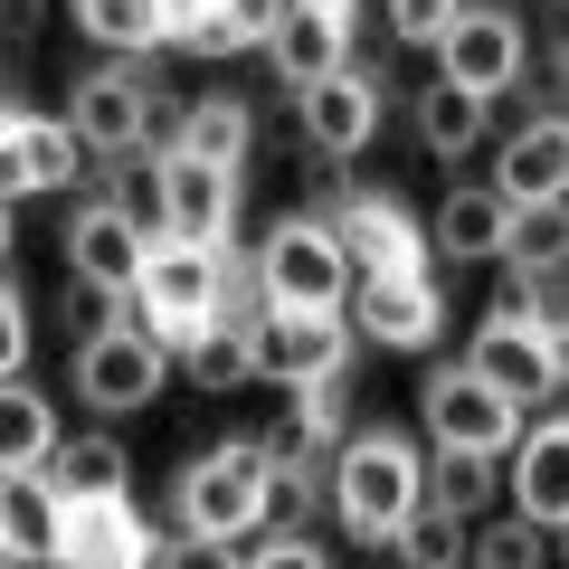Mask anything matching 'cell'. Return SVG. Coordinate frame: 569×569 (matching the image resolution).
<instances>
[{
    "instance_id": "43",
    "label": "cell",
    "mask_w": 569,
    "mask_h": 569,
    "mask_svg": "<svg viewBox=\"0 0 569 569\" xmlns=\"http://www.w3.org/2000/svg\"><path fill=\"white\" fill-rule=\"evenodd\" d=\"M295 10H323V20H351V10H361V0H295Z\"/></svg>"
},
{
    "instance_id": "21",
    "label": "cell",
    "mask_w": 569,
    "mask_h": 569,
    "mask_svg": "<svg viewBox=\"0 0 569 569\" xmlns=\"http://www.w3.org/2000/svg\"><path fill=\"white\" fill-rule=\"evenodd\" d=\"M171 152H181V162H200V171H228V181H238L247 152H257V104H238V96H200V104H181V123H171Z\"/></svg>"
},
{
    "instance_id": "22",
    "label": "cell",
    "mask_w": 569,
    "mask_h": 569,
    "mask_svg": "<svg viewBox=\"0 0 569 569\" xmlns=\"http://www.w3.org/2000/svg\"><path fill=\"white\" fill-rule=\"evenodd\" d=\"M503 228H512V209L493 200V181H456L447 200H437V228H427V247H447L456 266H503Z\"/></svg>"
},
{
    "instance_id": "40",
    "label": "cell",
    "mask_w": 569,
    "mask_h": 569,
    "mask_svg": "<svg viewBox=\"0 0 569 569\" xmlns=\"http://www.w3.org/2000/svg\"><path fill=\"white\" fill-rule=\"evenodd\" d=\"M200 20H209V0H162V48H190Z\"/></svg>"
},
{
    "instance_id": "27",
    "label": "cell",
    "mask_w": 569,
    "mask_h": 569,
    "mask_svg": "<svg viewBox=\"0 0 569 569\" xmlns=\"http://www.w3.org/2000/svg\"><path fill=\"white\" fill-rule=\"evenodd\" d=\"M503 266L512 276H569V200H531V209H512V228H503Z\"/></svg>"
},
{
    "instance_id": "20",
    "label": "cell",
    "mask_w": 569,
    "mask_h": 569,
    "mask_svg": "<svg viewBox=\"0 0 569 569\" xmlns=\"http://www.w3.org/2000/svg\"><path fill=\"white\" fill-rule=\"evenodd\" d=\"M0 550L20 569H48L67 550V493L48 475H0Z\"/></svg>"
},
{
    "instance_id": "37",
    "label": "cell",
    "mask_w": 569,
    "mask_h": 569,
    "mask_svg": "<svg viewBox=\"0 0 569 569\" xmlns=\"http://www.w3.org/2000/svg\"><path fill=\"white\" fill-rule=\"evenodd\" d=\"M29 370V295L0 276V380H20Z\"/></svg>"
},
{
    "instance_id": "5",
    "label": "cell",
    "mask_w": 569,
    "mask_h": 569,
    "mask_svg": "<svg viewBox=\"0 0 569 569\" xmlns=\"http://www.w3.org/2000/svg\"><path fill=\"white\" fill-rule=\"evenodd\" d=\"M152 104H162V86L142 77V67H86L67 86V133H77V152L133 162L142 142H152Z\"/></svg>"
},
{
    "instance_id": "16",
    "label": "cell",
    "mask_w": 569,
    "mask_h": 569,
    "mask_svg": "<svg viewBox=\"0 0 569 569\" xmlns=\"http://www.w3.org/2000/svg\"><path fill=\"white\" fill-rule=\"evenodd\" d=\"M512 512L541 531H569V418H522V437H512Z\"/></svg>"
},
{
    "instance_id": "6",
    "label": "cell",
    "mask_w": 569,
    "mask_h": 569,
    "mask_svg": "<svg viewBox=\"0 0 569 569\" xmlns=\"http://www.w3.org/2000/svg\"><path fill=\"white\" fill-rule=\"evenodd\" d=\"M418 418H427L437 447H466V456H512V437H522V408H512L493 380H475L466 361H456V370H427Z\"/></svg>"
},
{
    "instance_id": "38",
    "label": "cell",
    "mask_w": 569,
    "mask_h": 569,
    "mask_svg": "<svg viewBox=\"0 0 569 569\" xmlns=\"http://www.w3.org/2000/svg\"><path fill=\"white\" fill-rule=\"evenodd\" d=\"M284 418H305L313 437L332 447V437H342V380H313V389H295V408H284Z\"/></svg>"
},
{
    "instance_id": "26",
    "label": "cell",
    "mask_w": 569,
    "mask_h": 569,
    "mask_svg": "<svg viewBox=\"0 0 569 569\" xmlns=\"http://www.w3.org/2000/svg\"><path fill=\"white\" fill-rule=\"evenodd\" d=\"M408 114H418V142L437 162H466L475 142H485V96H466V86H447V77H427Z\"/></svg>"
},
{
    "instance_id": "28",
    "label": "cell",
    "mask_w": 569,
    "mask_h": 569,
    "mask_svg": "<svg viewBox=\"0 0 569 569\" xmlns=\"http://www.w3.org/2000/svg\"><path fill=\"white\" fill-rule=\"evenodd\" d=\"M67 20H77L96 48H114V58L162 48V0H67Z\"/></svg>"
},
{
    "instance_id": "30",
    "label": "cell",
    "mask_w": 569,
    "mask_h": 569,
    "mask_svg": "<svg viewBox=\"0 0 569 569\" xmlns=\"http://www.w3.org/2000/svg\"><path fill=\"white\" fill-rule=\"evenodd\" d=\"M181 370H190V389H209V399H228V389L257 380V361H247V332H238V323H200V332L181 342Z\"/></svg>"
},
{
    "instance_id": "15",
    "label": "cell",
    "mask_w": 569,
    "mask_h": 569,
    "mask_svg": "<svg viewBox=\"0 0 569 569\" xmlns=\"http://www.w3.org/2000/svg\"><path fill=\"white\" fill-rule=\"evenodd\" d=\"M493 200L531 209V200H569V114H531L503 133L493 152Z\"/></svg>"
},
{
    "instance_id": "45",
    "label": "cell",
    "mask_w": 569,
    "mask_h": 569,
    "mask_svg": "<svg viewBox=\"0 0 569 569\" xmlns=\"http://www.w3.org/2000/svg\"><path fill=\"white\" fill-rule=\"evenodd\" d=\"M0 569H20V560H10V550H0Z\"/></svg>"
},
{
    "instance_id": "36",
    "label": "cell",
    "mask_w": 569,
    "mask_h": 569,
    "mask_svg": "<svg viewBox=\"0 0 569 569\" xmlns=\"http://www.w3.org/2000/svg\"><path fill=\"white\" fill-rule=\"evenodd\" d=\"M456 10H466V0H389V29H399L408 48H437Z\"/></svg>"
},
{
    "instance_id": "35",
    "label": "cell",
    "mask_w": 569,
    "mask_h": 569,
    "mask_svg": "<svg viewBox=\"0 0 569 569\" xmlns=\"http://www.w3.org/2000/svg\"><path fill=\"white\" fill-rule=\"evenodd\" d=\"M209 10L228 20V39H238V48H266V39L284 29V10H295V0H209Z\"/></svg>"
},
{
    "instance_id": "44",
    "label": "cell",
    "mask_w": 569,
    "mask_h": 569,
    "mask_svg": "<svg viewBox=\"0 0 569 569\" xmlns=\"http://www.w3.org/2000/svg\"><path fill=\"white\" fill-rule=\"evenodd\" d=\"M560 114H569V58H560Z\"/></svg>"
},
{
    "instance_id": "3",
    "label": "cell",
    "mask_w": 569,
    "mask_h": 569,
    "mask_svg": "<svg viewBox=\"0 0 569 569\" xmlns=\"http://www.w3.org/2000/svg\"><path fill=\"white\" fill-rule=\"evenodd\" d=\"M266 485H276L266 447H257V437H228V447H209V456H190V466H181L171 512H181V531L247 541V531H266Z\"/></svg>"
},
{
    "instance_id": "11",
    "label": "cell",
    "mask_w": 569,
    "mask_h": 569,
    "mask_svg": "<svg viewBox=\"0 0 569 569\" xmlns=\"http://www.w3.org/2000/svg\"><path fill=\"white\" fill-rule=\"evenodd\" d=\"M351 342H380V351H427L437 342V323H447V295H437V276L427 266H408V276H361L342 305Z\"/></svg>"
},
{
    "instance_id": "33",
    "label": "cell",
    "mask_w": 569,
    "mask_h": 569,
    "mask_svg": "<svg viewBox=\"0 0 569 569\" xmlns=\"http://www.w3.org/2000/svg\"><path fill=\"white\" fill-rule=\"evenodd\" d=\"M133 323V295H104V284H67V332L77 342H104V332Z\"/></svg>"
},
{
    "instance_id": "17",
    "label": "cell",
    "mask_w": 569,
    "mask_h": 569,
    "mask_svg": "<svg viewBox=\"0 0 569 569\" xmlns=\"http://www.w3.org/2000/svg\"><path fill=\"white\" fill-rule=\"evenodd\" d=\"M67 181H77V133H67V114H0V200L67 190Z\"/></svg>"
},
{
    "instance_id": "25",
    "label": "cell",
    "mask_w": 569,
    "mask_h": 569,
    "mask_svg": "<svg viewBox=\"0 0 569 569\" xmlns=\"http://www.w3.org/2000/svg\"><path fill=\"white\" fill-rule=\"evenodd\" d=\"M48 456H58V408H48V389L0 380V475H48Z\"/></svg>"
},
{
    "instance_id": "14",
    "label": "cell",
    "mask_w": 569,
    "mask_h": 569,
    "mask_svg": "<svg viewBox=\"0 0 569 569\" xmlns=\"http://www.w3.org/2000/svg\"><path fill=\"white\" fill-rule=\"evenodd\" d=\"M323 219H332V238L351 247V266H361V276H408V266H427V228L408 219L389 190H342Z\"/></svg>"
},
{
    "instance_id": "23",
    "label": "cell",
    "mask_w": 569,
    "mask_h": 569,
    "mask_svg": "<svg viewBox=\"0 0 569 569\" xmlns=\"http://www.w3.org/2000/svg\"><path fill=\"white\" fill-rule=\"evenodd\" d=\"M48 485L67 503H133V456H123V437H58Z\"/></svg>"
},
{
    "instance_id": "46",
    "label": "cell",
    "mask_w": 569,
    "mask_h": 569,
    "mask_svg": "<svg viewBox=\"0 0 569 569\" xmlns=\"http://www.w3.org/2000/svg\"><path fill=\"white\" fill-rule=\"evenodd\" d=\"M48 569H77V560H48Z\"/></svg>"
},
{
    "instance_id": "39",
    "label": "cell",
    "mask_w": 569,
    "mask_h": 569,
    "mask_svg": "<svg viewBox=\"0 0 569 569\" xmlns=\"http://www.w3.org/2000/svg\"><path fill=\"white\" fill-rule=\"evenodd\" d=\"M247 569H332V560L313 550V531H276V541L247 550Z\"/></svg>"
},
{
    "instance_id": "12",
    "label": "cell",
    "mask_w": 569,
    "mask_h": 569,
    "mask_svg": "<svg viewBox=\"0 0 569 569\" xmlns=\"http://www.w3.org/2000/svg\"><path fill=\"white\" fill-rule=\"evenodd\" d=\"M67 284H104V295H133L142 284V257H152V228L133 219L123 200H86L67 219Z\"/></svg>"
},
{
    "instance_id": "34",
    "label": "cell",
    "mask_w": 569,
    "mask_h": 569,
    "mask_svg": "<svg viewBox=\"0 0 569 569\" xmlns=\"http://www.w3.org/2000/svg\"><path fill=\"white\" fill-rule=\"evenodd\" d=\"M152 569H247V541H209V531H171Z\"/></svg>"
},
{
    "instance_id": "42",
    "label": "cell",
    "mask_w": 569,
    "mask_h": 569,
    "mask_svg": "<svg viewBox=\"0 0 569 569\" xmlns=\"http://www.w3.org/2000/svg\"><path fill=\"white\" fill-rule=\"evenodd\" d=\"M10 247H20V209L0 200V266H10Z\"/></svg>"
},
{
    "instance_id": "13",
    "label": "cell",
    "mask_w": 569,
    "mask_h": 569,
    "mask_svg": "<svg viewBox=\"0 0 569 569\" xmlns=\"http://www.w3.org/2000/svg\"><path fill=\"white\" fill-rule=\"evenodd\" d=\"M295 104H305L295 123H305V152H313V162H351V152L380 142V104L389 96H380V77H361V67H332V77H313Z\"/></svg>"
},
{
    "instance_id": "31",
    "label": "cell",
    "mask_w": 569,
    "mask_h": 569,
    "mask_svg": "<svg viewBox=\"0 0 569 569\" xmlns=\"http://www.w3.org/2000/svg\"><path fill=\"white\" fill-rule=\"evenodd\" d=\"M493 466L503 456H466V447H437V466H427V503H447V512H475L493 493Z\"/></svg>"
},
{
    "instance_id": "41",
    "label": "cell",
    "mask_w": 569,
    "mask_h": 569,
    "mask_svg": "<svg viewBox=\"0 0 569 569\" xmlns=\"http://www.w3.org/2000/svg\"><path fill=\"white\" fill-rule=\"evenodd\" d=\"M541 342H550V380H569V313H550Z\"/></svg>"
},
{
    "instance_id": "29",
    "label": "cell",
    "mask_w": 569,
    "mask_h": 569,
    "mask_svg": "<svg viewBox=\"0 0 569 569\" xmlns=\"http://www.w3.org/2000/svg\"><path fill=\"white\" fill-rule=\"evenodd\" d=\"M389 550H399V569H466L475 531H466V512H447V503H418L399 531H389Z\"/></svg>"
},
{
    "instance_id": "7",
    "label": "cell",
    "mask_w": 569,
    "mask_h": 569,
    "mask_svg": "<svg viewBox=\"0 0 569 569\" xmlns=\"http://www.w3.org/2000/svg\"><path fill=\"white\" fill-rule=\"evenodd\" d=\"M351 323L342 313H266L257 332H247V361H257V380L276 389H313V380H351Z\"/></svg>"
},
{
    "instance_id": "9",
    "label": "cell",
    "mask_w": 569,
    "mask_h": 569,
    "mask_svg": "<svg viewBox=\"0 0 569 569\" xmlns=\"http://www.w3.org/2000/svg\"><path fill=\"white\" fill-rule=\"evenodd\" d=\"M171 380V351L152 342L142 323L104 332V342H77V399L96 408V418H133V408H152Z\"/></svg>"
},
{
    "instance_id": "24",
    "label": "cell",
    "mask_w": 569,
    "mask_h": 569,
    "mask_svg": "<svg viewBox=\"0 0 569 569\" xmlns=\"http://www.w3.org/2000/svg\"><path fill=\"white\" fill-rule=\"evenodd\" d=\"M266 67H276V77L305 96L313 77L351 67V20H323V10H284V29L266 39Z\"/></svg>"
},
{
    "instance_id": "1",
    "label": "cell",
    "mask_w": 569,
    "mask_h": 569,
    "mask_svg": "<svg viewBox=\"0 0 569 569\" xmlns=\"http://www.w3.org/2000/svg\"><path fill=\"white\" fill-rule=\"evenodd\" d=\"M323 493H332V512H342L351 541H389V531L427 503V456L408 447V437H389V427L342 437V456H332Z\"/></svg>"
},
{
    "instance_id": "32",
    "label": "cell",
    "mask_w": 569,
    "mask_h": 569,
    "mask_svg": "<svg viewBox=\"0 0 569 569\" xmlns=\"http://www.w3.org/2000/svg\"><path fill=\"white\" fill-rule=\"evenodd\" d=\"M550 560V541H541V522H493V531H475V550H466V569H541Z\"/></svg>"
},
{
    "instance_id": "4",
    "label": "cell",
    "mask_w": 569,
    "mask_h": 569,
    "mask_svg": "<svg viewBox=\"0 0 569 569\" xmlns=\"http://www.w3.org/2000/svg\"><path fill=\"white\" fill-rule=\"evenodd\" d=\"M219 284H228V247H181V238H152L133 284V323L152 332L162 351H181L200 323H219Z\"/></svg>"
},
{
    "instance_id": "8",
    "label": "cell",
    "mask_w": 569,
    "mask_h": 569,
    "mask_svg": "<svg viewBox=\"0 0 569 569\" xmlns=\"http://www.w3.org/2000/svg\"><path fill=\"white\" fill-rule=\"evenodd\" d=\"M142 228H152V238H181V247H228L238 238V181L162 152V162H152V209H142Z\"/></svg>"
},
{
    "instance_id": "19",
    "label": "cell",
    "mask_w": 569,
    "mask_h": 569,
    "mask_svg": "<svg viewBox=\"0 0 569 569\" xmlns=\"http://www.w3.org/2000/svg\"><path fill=\"white\" fill-rule=\"evenodd\" d=\"M77 569H152L162 560V531L142 522L133 503H67V550Z\"/></svg>"
},
{
    "instance_id": "18",
    "label": "cell",
    "mask_w": 569,
    "mask_h": 569,
    "mask_svg": "<svg viewBox=\"0 0 569 569\" xmlns=\"http://www.w3.org/2000/svg\"><path fill=\"white\" fill-rule=\"evenodd\" d=\"M466 370H475V380H493L512 408H541L550 389H560V380H550V342H541V323H493V313L475 323Z\"/></svg>"
},
{
    "instance_id": "10",
    "label": "cell",
    "mask_w": 569,
    "mask_h": 569,
    "mask_svg": "<svg viewBox=\"0 0 569 569\" xmlns=\"http://www.w3.org/2000/svg\"><path fill=\"white\" fill-rule=\"evenodd\" d=\"M522 67H531V39H522V20L512 10H456L447 20V39H437V77L447 86H466V96H512L522 86Z\"/></svg>"
},
{
    "instance_id": "2",
    "label": "cell",
    "mask_w": 569,
    "mask_h": 569,
    "mask_svg": "<svg viewBox=\"0 0 569 569\" xmlns=\"http://www.w3.org/2000/svg\"><path fill=\"white\" fill-rule=\"evenodd\" d=\"M257 284H266V305H276V313H342L351 284H361V266H351V247L332 238L323 209H295V219L266 228Z\"/></svg>"
},
{
    "instance_id": "47",
    "label": "cell",
    "mask_w": 569,
    "mask_h": 569,
    "mask_svg": "<svg viewBox=\"0 0 569 569\" xmlns=\"http://www.w3.org/2000/svg\"><path fill=\"white\" fill-rule=\"evenodd\" d=\"M560 541H569V531H560Z\"/></svg>"
}]
</instances>
